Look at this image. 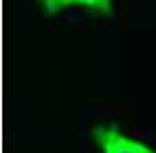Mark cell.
<instances>
[{"label": "cell", "instance_id": "1", "mask_svg": "<svg viewBox=\"0 0 156 153\" xmlns=\"http://www.w3.org/2000/svg\"><path fill=\"white\" fill-rule=\"evenodd\" d=\"M94 140L103 153H156L147 145L122 134L115 125H98L94 128Z\"/></svg>", "mask_w": 156, "mask_h": 153}, {"label": "cell", "instance_id": "2", "mask_svg": "<svg viewBox=\"0 0 156 153\" xmlns=\"http://www.w3.org/2000/svg\"><path fill=\"white\" fill-rule=\"evenodd\" d=\"M41 7L49 15L60 13L69 7H83V9H88L92 13H98V15H111L113 13L111 0H41Z\"/></svg>", "mask_w": 156, "mask_h": 153}]
</instances>
